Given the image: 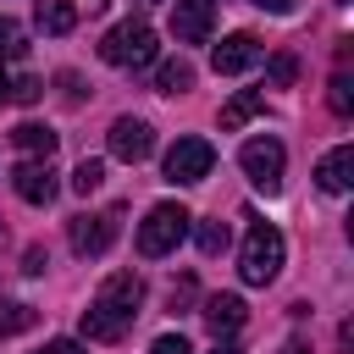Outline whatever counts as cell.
Masks as SVG:
<instances>
[{
    "instance_id": "6da1fadb",
    "label": "cell",
    "mask_w": 354,
    "mask_h": 354,
    "mask_svg": "<svg viewBox=\"0 0 354 354\" xmlns=\"http://www.w3.org/2000/svg\"><path fill=\"white\" fill-rule=\"evenodd\" d=\"M138 304H144V282H138L133 271L105 277V288H100V293L88 299V310H83V337H94V343H116V337L133 326Z\"/></svg>"
},
{
    "instance_id": "7a4b0ae2",
    "label": "cell",
    "mask_w": 354,
    "mask_h": 354,
    "mask_svg": "<svg viewBox=\"0 0 354 354\" xmlns=\"http://www.w3.org/2000/svg\"><path fill=\"white\" fill-rule=\"evenodd\" d=\"M282 254H288L282 232H277V227H266V221H254V227H249V238H243V254H238L243 282H249V288H266V282L282 271Z\"/></svg>"
},
{
    "instance_id": "3957f363",
    "label": "cell",
    "mask_w": 354,
    "mask_h": 354,
    "mask_svg": "<svg viewBox=\"0 0 354 354\" xmlns=\"http://www.w3.org/2000/svg\"><path fill=\"white\" fill-rule=\"evenodd\" d=\"M155 28L149 22H116L105 39H100V55L111 61V66H122V72H138V66H149L155 61Z\"/></svg>"
},
{
    "instance_id": "277c9868",
    "label": "cell",
    "mask_w": 354,
    "mask_h": 354,
    "mask_svg": "<svg viewBox=\"0 0 354 354\" xmlns=\"http://www.w3.org/2000/svg\"><path fill=\"white\" fill-rule=\"evenodd\" d=\"M188 210L183 205H155L149 216H144V227H138V254H149V260H160V254H171L183 238H188Z\"/></svg>"
},
{
    "instance_id": "5b68a950",
    "label": "cell",
    "mask_w": 354,
    "mask_h": 354,
    "mask_svg": "<svg viewBox=\"0 0 354 354\" xmlns=\"http://www.w3.org/2000/svg\"><path fill=\"white\" fill-rule=\"evenodd\" d=\"M238 160H243V171H249V183H254L260 194H277V188H282V166H288V149H282L271 133H266V138H249Z\"/></svg>"
},
{
    "instance_id": "8992f818",
    "label": "cell",
    "mask_w": 354,
    "mask_h": 354,
    "mask_svg": "<svg viewBox=\"0 0 354 354\" xmlns=\"http://www.w3.org/2000/svg\"><path fill=\"white\" fill-rule=\"evenodd\" d=\"M216 166V149L210 138H177L166 149V183H205Z\"/></svg>"
},
{
    "instance_id": "52a82bcc",
    "label": "cell",
    "mask_w": 354,
    "mask_h": 354,
    "mask_svg": "<svg viewBox=\"0 0 354 354\" xmlns=\"http://www.w3.org/2000/svg\"><path fill=\"white\" fill-rule=\"evenodd\" d=\"M116 216L122 210H100V216H72V249L83 260H100L116 243Z\"/></svg>"
},
{
    "instance_id": "ba28073f",
    "label": "cell",
    "mask_w": 354,
    "mask_h": 354,
    "mask_svg": "<svg viewBox=\"0 0 354 354\" xmlns=\"http://www.w3.org/2000/svg\"><path fill=\"white\" fill-rule=\"evenodd\" d=\"M260 55H266V50H260V39H254V33H227V39L210 50V66H216L221 77H238V72H249Z\"/></svg>"
},
{
    "instance_id": "9c48e42d",
    "label": "cell",
    "mask_w": 354,
    "mask_h": 354,
    "mask_svg": "<svg viewBox=\"0 0 354 354\" xmlns=\"http://www.w3.org/2000/svg\"><path fill=\"white\" fill-rule=\"evenodd\" d=\"M149 149H155V133H149V122H138V116H116V122H111V155H116V160L138 166Z\"/></svg>"
},
{
    "instance_id": "30bf717a",
    "label": "cell",
    "mask_w": 354,
    "mask_h": 354,
    "mask_svg": "<svg viewBox=\"0 0 354 354\" xmlns=\"http://www.w3.org/2000/svg\"><path fill=\"white\" fill-rule=\"evenodd\" d=\"M11 188H17V199H28V205H50L61 183H55V166H50V160H33V155H28V160L11 171Z\"/></svg>"
},
{
    "instance_id": "8fae6325",
    "label": "cell",
    "mask_w": 354,
    "mask_h": 354,
    "mask_svg": "<svg viewBox=\"0 0 354 354\" xmlns=\"http://www.w3.org/2000/svg\"><path fill=\"white\" fill-rule=\"evenodd\" d=\"M210 22H216V0H177L171 6V33L183 44H205L210 39Z\"/></svg>"
},
{
    "instance_id": "7c38bea8",
    "label": "cell",
    "mask_w": 354,
    "mask_h": 354,
    "mask_svg": "<svg viewBox=\"0 0 354 354\" xmlns=\"http://www.w3.org/2000/svg\"><path fill=\"white\" fill-rule=\"evenodd\" d=\"M315 183H321V194H348V183H354V144H337L332 155H321Z\"/></svg>"
},
{
    "instance_id": "4fadbf2b",
    "label": "cell",
    "mask_w": 354,
    "mask_h": 354,
    "mask_svg": "<svg viewBox=\"0 0 354 354\" xmlns=\"http://www.w3.org/2000/svg\"><path fill=\"white\" fill-rule=\"evenodd\" d=\"M205 326H210L216 337H232V332L243 326V299H238V293H216V299H205Z\"/></svg>"
},
{
    "instance_id": "5bb4252c",
    "label": "cell",
    "mask_w": 354,
    "mask_h": 354,
    "mask_svg": "<svg viewBox=\"0 0 354 354\" xmlns=\"http://www.w3.org/2000/svg\"><path fill=\"white\" fill-rule=\"evenodd\" d=\"M33 22H39L44 33L61 39V33L77 28V6H72V0H33Z\"/></svg>"
},
{
    "instance_id": "9a60e30c",
    "label": "cell",
    "mask_w": 354,
    "mask_h": 354,
    "mask_svg": "<svg viewBox=\"0 0 354 354\" xmlns=\"http://www.w3.org/2000/svg\"><path fill=\"white\" fill-rule=\"evenodd\" d=\"M266 111V94L260 88H238L227 105H221V133H232V127H243L249 116H260Z\"/></svg>"
},
{
    "instance_id": "2e32d148",
    "label": "cell",
    "mask_w": 354,
    "mask_h": 354,
    "mask_svg": "<svg viewBox=\"0 0 354 354\" xmlns=\"http://www.w3.org/2000/svg\"><path fill=\"white\" fill-rule=\"evenodd\" d=\"M11 144H17L22 155H33V160H50V155H55V133H50L44 122H22V127L11 133Z\"/></svg>"
},
{
    "instance_id": "e0dca14e",
    "label": "cell",
    "mask_w": 354,
    "mask_h": 354,
    "mask_svg": "<svg viewBox=\"0 0 354 354\" xmlns=\"http://www.w3.org/2000/svg\"><path fill=\"white\" fill-rule=\"evenodd\" d=\"M155 88H160V94H183V88H194V66H188V61H166V66L155 72Z\"/></svg>"
},
{
    "instance_id": "ac0fdd59",
    "label": "cell",
    "mask_w": 354,
    "mask_h": 354,
    "mask_svg": "<svg viewBox=\"0 0 354 354\" xmlns=\"http://www.w3.org/2000/svg\"><path fill=\"white\" fill-rule=\"evenodd\" d=\"M326 105H332L337 116H348V111H354V77H348L343 66L332 72V88H326Z\"/></svg>"
},
{
    "instance_id": "d6986e66",
    "label": "cell",
    "mask_w": 354,
    "mask_h": 354,
    "mask_svg": "<svg viewBox=\"0 0 354 354\" xmlns=\"http://www.w3.org/2000/svg\"><path fill=\"white\" fill-rule=\"evenodd\" d=\"M22 326H33V310L17 304V299H0V337H11V332H22Z\"/></svg>"
},
{
    "instance_id": "ffe728a7",
    "label": "cell",
    "mask_w": 354,
    "mask_h": 354,
    "mask_svg": "<svg viewBox=\"0 0 354 354\" xmlns=\"http://www.w3.org/2000/svg\"><path fill=\"white\" fill-rule=\"evenodd\" d=\"M100 183H105V166H100V160H77V171H72V188H77V194H94Z\"/></svg>"
},
{
    "instance_id": "44dd1931",
    "label": "cell",
    "mask_w": 354,
    "mask_h": 354,
    "mask_svg": "<svg viewBox=\"0 0 354 354\" xmlns=\"http://www.w3.org/2000/svg\"><path fill=\"white\" fill-rule=\"evenodd\" d=\"M22 50H28V33L0 11V55H22Z\"/></svg>"
},
{
    "instance_id": "7402d4cb",
    "label": "cell",
    "mask_w": 354,
    "mask_h": 354,
    "mask_svg": "<svg viewBox=\"0 0 354 354\" xmlns=\"http://www.w3.org/2000/svg\"><path fill=\"white\" fill-rule=\"evenodd\" d=\"M199 249L205 254H221L227 249V221H199Z\"/></svg>"
},
{
    "instance_id": "603a6c76",
    "label": "cell",
    "mask_w": 354,
    "mask_h": 354,
    "mask_svg": "<svg viewBox=\"0 0 354 354\" xmlns=\"http://www.w3.org/2000/svg\"><path fill=\"white\" fill-rule=\"evenodd\" d=\"M293 72H299V61H293V55H277V61H271V88H288Z\"/></svg>"
},
{
    "instance_id": "cb8c5ba5",
    "label": "cell",
    "mask_w": 354,
    "mask_h": 354,
    "mask_svg": "<svg viewBox=\"0 0 354 354\" xmlns=\"http://www.w3.org/2000/svg\"><path fill=\"white\" fill-rule=\"evenodd\" d=\"M39 94H44V83H39V77H17V83H11V100H17V105H33Z\"/></svg>"
},
{
    "instance_id": "d4e9b609",
    "label": "cell",
    "mask_w": 354,
    "mask_h": 354,
    "mask_svg": "<svg viewBox=\"0 0 354 354\" xmlns=\"http://www.w3.org/2000/svg\"><path fill=\"white\" fill-rule=\"evenodd\" d=\"M149 354H194V348H188V337H183V332H166V337H155V343H149Z\"/></svg>"
},
{
    "instance_id": "484cf974",
    "label": "cell",
    "mask_w": 354,
    "mask_h": 354,
    "mask_svg": "<svg viewBox=\"0 0 354 354\" xmlns=\"http://www.w3.org/2000/svg\"><path fill=\"white\" fill-rule=\"evenodd\" d=\"M39 354H88V348H83L77 337H55V343H44Z\"/></svg>"
},
{
    "instance_id": "4316f807",
    "label": "cell",
    "mask_w": 354,
    "mask_h": 354,
    "mask_svg": "<svg viewBox=\"0 0 354 354\" xmlns=\"http://www.w3.org/2000/svg\"><path fill=\"white\" fill-rule=\"evenodd\" d=\"M44 266H50V254H44V249H28V260H22V271H28V277H39Z\"/></svg>"
},
{
    "instance_id": "83f0119b",
    "label": "cell",
    "mask_w": 354,
    "mask_h": 354,
    "mask_svg": "<svg viewBox=\"0 0 354 354\" xmlns=\"http://www.w3.org/2000/svg\"><path fill=\"white\" fill-rule=\"evenodd\" d=\"M249 6H260V11H271V17H288L299 0H249Z\"/></svg>"
},
{
    "instance_id": "f1b7e54d",
    "label": "cell",
    "mask_w": 354,
    "mask_h": 354,
    "mask_svg": "<svg viewBox=\"0 0 354 354\" xmlns=\"http://www.w3.org/2000/svg\"><path fill=\"white\" fill-rule=\"evenodd\" d=\"M188 299H194V282H188V277H183V282H177V288H171V310H183V304H188Z\"/></svg>"
},
{
    "instance_id": "f546056e",
    "label": "cell",
    "mask_w": 354,
    "mask_h": 354,
    "mask_svg": "<svg viewBox=\"0 0 354 354\" xmlns=\"http://www.w3.org/2000/svg\"><path fill=\"white\" fill-rule=\"evenodd\" d=\"M6 100H11V77L0 72V105H6Z\"/></svg>"
},
{
    "instance_id": "4dcf8cb0",
    "label": "cell",
    "mask_w": 354,
    "mask_h": 354,
    "mask_svg": "<svg viewBox=\"0 0 354 354\" xmlns=\"http://www.w3.org/2000/svg\"><path fill=\"white\" fill-rule=\"evenodd\" d=\"M216 354H243V348L238 343H216Z\"/></svg>"
},
{
    "instance_id": "1f68e13d",
    "label": "cell",
    "mask_w": 354,
    "mask_h": 354,
    "mask_svg": "<svg viewBox=\"0 0 354 354\" xmlns=\"http://www.w3.org/2000/svg\"><path fill=\"white\" fill-rule=\"evenodd\" d=\"M288 354H310V348H304V343H288Z\"/></svg>"
},
{
    "instance_id": "d6a6232c",
    "label": "cell",
    "mask_w": 354,
    "mask_h": 354,
    "mask_svg": "<svg viewBox=\"0 0 354 354\" xmlns=\"http://www.w3.org/2000/svg\"><path fill=\"white\" fill-rule=\"evenodd\" d=\"M0 249H6V221H0Z\"/></svg>"
}]
</instances>
